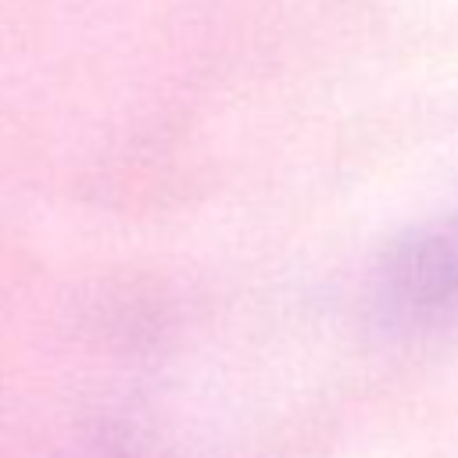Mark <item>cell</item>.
Returning a JSON list of instances; mask_svg holds the SVG:
<instances>
[{
    "instance_id": "obj_1",
    "label": "cell",
    "mask_w": 458,
    "mask_h": 458,
    "mask_svg": "<svg viewBox=\"0 0 458 458\" xmlns=\"http://www.w3.org/2000/svg\"><path fill=\"white\" fill-rule=\"evenodd\" d=\"M386 297L408 315L458 311V229L419 236L386 268Z\"/></svg>"
}]
</instances>
